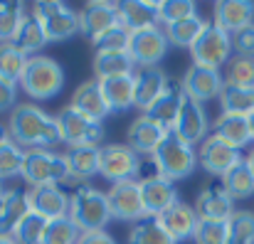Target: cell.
<instances>
[{"mask_svg": "<svg viewBox=\"0 0 254 244\" xmlns=\"http://www.w3.org/2000/svg\"><path fill=\"white\" fill-rule=\"evenodd\" d=\"M116 25H121L119 2H99V0H94V2H86L82 7V12H79V32L84 37H89L91 42L99 35L109 32L111 27H116Z\"/></svg>", "mask_w": 254, "mask_h": 244, "instance_id": "17", "label": "cell"}, {"mask_svg": "<svg viewBox=\"0 0 254 244\" xmlns=\"http://www.w3.org/2000/svg\"><path fill=\"white\" fill-rule=\"evenodd\" d=\"M91 67H94V77L99 81L136 72V64L128 57V52H94Z\"/></svg>", "mask_w": 254, "mask_h": 244, "instance_id": "29", "label": "cell"}, {"mask_svg": "<svg viewBox=\"0 0 254 244\" xmlns=\"http://www.w3.org/2000/svg\"><path fill=\"white\" fill-rule=\"evenodd\" d=\"M212 136L222 138L225 143H230L232 148L242 151L245 146H250L254 141L252 126H250V116H235V114H220L212 121Z\"/></svg>", "mask_w": 254, "mask_h": 244, "instance_id": "23", "label": "cell"}, {"mask_svg": "<svg viewBox=\"0 0 254 244\" xmlns=\"http://www.w3.org/2000/svg\"><path fill=\"white\" fill-rule=\"evenodd\" d=\"M57 123H60V131H62V143H67V148H77V146L101 148L104 126L99 121L84 116L82 111L72 109L69 104L57 114Z\"/></svg>", "mask_w": 254, "mask_h": 244, "instance_id": "8", "label": "cell"}, {"mask_svg": "<svg viewBox=\"0 0 254 244\" xmlns=\"http://www.w3.org/2000/svg\"><path fill=\"white\" fill-rule=\"evenodd\" d=\"M69 106L77 109V111H82L89 119L99 121V123L111 114L99 79H89V81H84V84H79L77 91H74V96H72V104H69Z\"/></svg>", "mask_w": 254, "mask_h": 244, "instance_id": "24", "label": "cell"}, {"mask_svg": "<svg viewBox=\"0 0 254 244\" xmlns=\"http://www.w3.org/2000/svg\"><path fill=\"white\" fill-rule=\"evenodd\" d=\"M245 161H247V165H250V170H252V173H254V148H252V151H250V156H247Z\"/></svg>", "mask_w": 254, "mask_h": 244, "instance_id": "51", "label": "cell"}, {"mask_svg": "<svg viewBox=\"0 0 254 244\" xmlns=\"http://www.w3.org/2000/svg\"><path fill=\"white\" fill-rule=\"evenodd\" d=\"M79 244H116V240H114L109 232L101 230V232H84Z\"/></svg>", "mask_w": 254, "mask_h": 244, "instance_id": "49", "label": "cell"}, {"mask_svg": "<svg viewBox=\"0 0 254 244\" xmlns=\"http://www.w3.org/2000/svg\"><path fill=\"white\" fill-rule=\"evenodd\" d=\"M128 57L133 60L136 69L141 67H158V62L166 57L168 52V37L166 30L161 25L148 27V30H138L128 35V47H126Z\"/></svg>", "mask_w": 254, "mask_h": 244, "instance_id": "10", "label": "cell"}, {"mask_svg": "<svg viewBox=\"0 0 254 244\" xmlns=\"http://www.w3.org/2000/svg\"><path fill=\"white\" fill-rule=\"evenodd\" d=\"M207 131H210V121H207L202 104L183 96V104H180V111H178V119H175L170 133L178 136L180 141H185L188 146H197L207 138Z\"/></svg>", "mask_w": 254, "mask_h": 244, "instance_id": "13", "label": "cell"}, {"mask_svg": "<svg viewBox=\"0 0 254 244\" xmlns=\"http://www.w3.org/2000/svg\"><path fill=\"white\" fill-rule=\"evenodd\" d=\"M250 126H252V136H254V111L250 114Z\"/></svg>", "mask_w": 254, "mask_h": 244, "instance_id": "53", "label": "cell"}, {"mask_svg": "<svg viewBox=\"0 0 254 244\" xmlns=\"http://www.w3.org/2000/svg\"><path fill=\"white\" fill-rule=\"evenodd\" d=\"M27 62H30V57L25 52H20L12 42L0 45V79L20 86V79L27 69Z\"/></svg>", "mask_w": 254, "mask_h": 244, "instance_id": "34", "label": "cell"}, {"mask_svg": "<svg viewBox=\"0 0 254 244\" xmlns=\"http://www.w3.org/2000/svg\"><path fill=\"white\" fill-rule=\"evenodd\" d=\"M128 30L124 27V25H116V27H111L109 32H104V35H99L91 45H94V52H126V47H128Z\"/></svg>", "mask_w": 254, "mask_h": 244, "instance_id": "45", "label": "cell"}, {"mask_svg": "<svg viewBox=\"0 0 254 244\" xmlns=\"http://www.w3.org/2000/svg\"><path fill=\"white\" fill-rule=\"evenodd\" d=\"M240 161H245L242 153H240L237 148H232L230 143H225L222 138L212 136V133L200 143L197 163H200L202 170H205L207 175H212V178H220V180H222Z\"/></svg>", "mask_w": 254, "mask_h": 244, "instance_id": "14", "label": "cell"}, {"mask_svg": "<svg viewBox=\"0 0 254 244\" xmlns=\"http://www.w3.org/2000/svg\"><path fill=\"white\" fill-rule=\"evenodd\" d=\"M195 244H227V222L222 220H200L192 235Z\"/></svg>", "mask_w": 254, "mask_h": 244, "instance_id": "44", "label": "cell"}, {"mask_svg": "<svg viewBox=\"0 0 254 244\" xmlns=\"http://www.w3.org/2000/svg\"><path fill=\"white\" fill-rule=\"evenodd\" d=\"M32 17L42 25L50 42H64L79 35V12L60 0H40L32 5Z\"/></svg>", "mask_w": 254, "mask_h": 244, "instance_id": "5", "label": "cell"}, {"mask_svg": "<svg viewBox=\"0 0 254 244\" xmlns=\"http://www.w3.org/2000/svg\"><path fill=\"white\" fill-rule=\"evenodd\" d=\"M133 84H136V109L146 114L148 106L166 91L170 79L161 67H141L133 72Z\"/></svg>", "mask_w": 254, "mask_h": 244, "instance_id": "21", "label": "cell"}, {"mask_svg": "<svg viewBox=\"0 0 254 244\" xmlns=\"http://www.w3.org/2000/svg\"><path fill=\"white\" fill-rule=\"evenodd\" d=\"M205 25H207V20H202L200 15H192V17H185L180 22H173V25L163 27V30H166L168 45H173V47H188L190 50L195 45V40L200 37V32L205 30Z\"/></svg>", "mask_w": 254, "mask_h": 244, "instance_id": "32", "label": "cell"}, {"mask_svg": "<svg viewBox=\"0 0 254 244\" xmlns=\"http://www.w3.org/2000/svg\"><path fill=\"white\" fill-rule=\"evenodd\" d=\"M161 178V170H158V163L153 156H143L138 161V170H136V183L138 185H146L151 180H158Z\"/></svg>", "mask_w": 254, "mask_h": 244, "instance_id": "47", "label": "cell"}, {"mask_svg": "<svg viewBox=\"0 0 254 244\" xmlns=\"http://www.w3.org/2000/svg\"><path fill=\"white\" fill-rule=\"evenodd\" d=\"M12 45H15L20 52H25L27 57H37L40 50H42L45 45H50V40H47L42 25H40L32 15H27V17L22 20L17 35L12 37Z\"/></svg>", "mask_w": 254, "mask_h": 244, "instance_id": "31", "label": "cell"}, {"mask_svg": "<svg viewBox=\"0 0 254 244\" xmlns=\"http://www.w3.org/2000/svg\"><path fill=\"white\" fill-rule=\"evenodd\" d=\"M222 185L227 190V195L232 200H245V197H252L254 195V173L250 170L247 161H240L225 178H222Z\"/></svg>", "mask_w": 254, "mask_h": 244, "instance_id": "36", "label": "cell"}, {"mask_svg": "<svg viewBox=\"0 0 254 244\" xmlns=\"http://www.w3.org/2000/svg\"><path fill=\"white\" fill-rule=\"evenodd\" d=\"M64 158H67L72 180H89V178L99 175V148H94V146L67 148Z\"/></svg>", "mask_w": 254, "mask_h": 244, "instance_id": "30", "label": "cell"}, {"mask_svg": "<svg viewBox=\"0 0 254 244\" xmlns=\"http://www.w3.org/2000/svg\"><path fill=\"white\" fill-rule=\"evenodd\" d=\"M101 91L106 96V104L111 109V114H124L128 109H136V84L133 74H124V77H111V79H101Z\"/></svg>", "mask_w": 254, "mask_h": 244, "instance_id": "26", "label": "cell"}, {"mask_svg": "<svg viewBox=\"0 0 254 244\" xmlns=\"http://www.w3.org/2000/svg\"><path fill=\"white\" fill-rule=\"evenodd\" d=\"M17 106V84L0 79V114L12 111Z\"/></svg>", "mask_w": 254, "mask_h": 244, "instance_id": "48", "label": "cell"}, {"mask_svg": "<svg viewBox=\"0 0 254 244\" xmlns=\"http://www.w3.org/2000/svg\"><path fill=\"white\" fill-rule=\"evenodd\" d=\"M212 22L230 35L254 25V2L252 0H220L212 7Z\"/></svg>", "mask_w": 254, "mask_h": 244, "instance_id": "19", "label": "cell"}, {"mask_svg": "<svg viewBox=\"0 0 254 244\" xmlns=\"http://www.w3.org/2000/svg\"><path fill=\"white\" fill-rule=\"evenodd\" d=\"M69 220L84 232H101L111 222V210L106 192L94 185H79L69 195Z\"/></svg>", "mask_w": 254, "mask_h": 244, "instance_id": "2", "label": "cell"}, {"mask_svg": "<svg viewBox=\"0 0 254 244\" xmlns=\"http://www.w3.org/2000/svg\"><path fill=\"white\" fill-rule=\"evenodd\" d=\"M220 114H235V116H250L254 111V89L225 84L220 94Z\"/></svg>", "mask_w": 254, "mask_h": 244, "instance_id": "33", "label": "cell"}, {"mask_svg": "<svg viewBox=\"0 0 254 244\" xmlns=\"http://www.w3.org/2000/svg\"><path fill=\"white\" fill-rule=\"evenodd\" d=\"M30 210L42 215L45 220H60L69 217V195L62 190V185H40L27 190Z\"/></svg>", "mask_w": 254, "mask_h": 244, "instance_id": "18", "label": "cell"}, {"mask_svg": "<svg viewBox=\"0 0 254 244\" xmlns=\"http://www.w3.org/2000/svg\"><path fill=\"white\" fill-rule=\"evenodd\" d=\"M141 156H136L126 143H106L99 148V175L111 185L136 180Z\"/></svg>", "mask_w": 254, "mask_h": 244, "instance_id": "9", "label": "cell"}, {"mask_svg": "<svg viewBox=\"0 0 254 244\" xmlns=\"http://www.w3.org/2000/svg\"><path fill=\"white\" fill-rule=\"evenodd\" d=\"M232 35L225 32L222 27H217L215 22H207L205 30L200 32V37L195 40V45L190 47L192 55V64L200 67H210V69H220L222 64H227L232 60Z\"/></svg>", "mask_w": 254, "mask_h": 244, "instance_id": "7", "label": "cell"}, {"mask_svg": "<svg viewBox=\"0 0 254 244\" xmlns=\"http://www.w3.org/2000/svg\"><path fill=\"white\" fill-rule=\"evenodd\" d=\"M227 244H254V212L235 210L227 220Z\"/></svg>", "mask_w": 254, "mask_h": 244, "instance_id": "39", "label": "cell"}, {"mask_svg": "<svg viewBox=\"0 0 254 244\" xmlns=\"http://www.w3.org/2000/svg\"><path fill=\"white\" fill-rule=\"evenodd\" d=\"M47 222H50V220H45L42 215L30 212V215L17 225V230H15L12 240H15L17 244H40L42 242V235H45Z\"/></svg>", "mask_w": 254, "mask_h": 244, "instance_id": "42", "label": "cell"}, {"mask_svg": "<svg viewBox=\"0 0 254 244\" xmlns=\"http://www.w3.org/2000/svg\"><path fill=\"white\" fill-rule=\"evenodd\" d=\"M25 17H27V10L22 2H15V0L0 2V45L12 42V37L17 35Z\"/></svg>", "mask_w": 254, "mask_h": 244, "instance_id": "37", "label": "cell"}, {"mask_svg": "<svg viewBox=\"0 0 254 244\" xmlns=\"http://www.w3.org/2000/svg\"><path fill=\"white\" fill-rule=\"evenodd\" d=\"M180 89L188 99L202 104V101H212L220 99L222 89H225V77L220 74V69H210V67H200V64H190L180 79Z\"/></svg>", "mask_w": 254, "mask_h": 244, "instance_id": "12", "label": "cell"}, {"mask_svg": "<svg viewBox=\"0 0 254 244\" xmlns=\"http://www.w3.org/2000/svg\"><path fill=\"white\" fill-rule=\"evenodd\" d=\"M30 197L27 190L22 187H10L5 190L0 200V237H12L17 225L30 215Z\"/></svg>", "mask_w": 254, "mask_h": 244, "instance_id": "20", "label": "cell"}, {"mask_svg": "<svg viewBox=\"0 0 254 244\" xmlns=\"http://www.w3.org/2000/svg\"><path fill=\"white\" fill-rule=\"evenodd\" d=\"M5 128H7L10 141L17 143L22 151L52 148V146L62 143V131H60L57 116H50L32 101L17 104L10 111Z\"/></svg>", "mask_w": 254, "mask_h": 244, "instance_id": "1", "label": "cell"}, {"mask_svg": "<svg viewBox=\"0 0 254 244\" xmlns=\"http://www.w3.org/2000/svg\"><path fill=\"white\" fill-rule=\"evenodd\" d=\"M197 15V7L192 0H166L158 5V22L163 27H168L173 22H180L185 17H192Z\"/></svg>", "mask_w": 254, "mask_h": 244, "instance_id": "43", "label": "cell"}, {"mask_svg": "<svg viewBox=\"0 0 254 244\" xmlns=\"http://www.w3.org/2000/svg\"><path fill=\"white\" fill-rule=\"evenodd\" d=\"M79 240H82V230L69 217H60L47 222L40 244H79Z\"/></svg>", "mask_w": 254, "mask_h": 244, "instance_id": "38", "label": "cell"}, {"mask_svg": "<svg viewBox=\"0 0 254 244\" xmlns=\"http://www.w3.org/2000/svg\"><path fill=\"white\" fill-rule=\"evenodd\" d=\"M20 86L32 101H50L60 96L64 89V69L52 57H45V55L30 57Z\"/></svg>", "mask_w": 254, "mask_h": 244, "instance_id": "3", "label": "cell"}, {"mask_svg": "<svg viewBox=\"0 0 254 244\" xmlns=\"http://www.w3.org/2000/svg\"><path fill=\"white\" fill-rule=\"evenodd\" d=\"M225 84H232V86H245V89H254V57H242V55H235V57L227 62Z\"/></svg>", "mask_w": 254, "mask_h": 244, "instance_id": "40", "label": "cell"}, {"mask_svg": "<svg viewBox=\"0 0 254 244\" xmlns=\"http://www.w3.org/2000/svg\"><path fill=\"white\" fill-rule=\"evenodd\" d=\"M232 47L242 57H254V25L240 30L237 35H232Z\"/></svg>", "mask_w": 254, "mask_h": 244, "instance_id": "46", "label": "cell"}, {"mask_svg": "<svg viewBox=\"0 0 254 244\" xmlns=\"http://www.w3.org/2000/svg\"><path fill=\"white\" fill-rule=\"evenodd\" d=\"M141 195H143L146 217H161L168 207H173L180 200L175 183H170L166 178H158V180H151V183L141 185Z\"/></svg>", "mask_w": 254, "mask_h": 244, "instance_id": "25", "label": "cell"}, {"mask_svg": "<svg viewBox=\"0 0 254 244\" xmlns=\"http://www.w3.org/2000/svg\"><path fill=\"white\" fill-rule=\"evenodd\" d=\"M7 138H10V136H7V128H5V126L0 123V143H5Z\"/></svg>", "mask_w": 254, "mask_h": 244, "instance_id": "50", "label": "cell"}, {"mask_svg": "<svg viewBox=\"0 0 254 244\" xmlns=\"http://www.w3.org/2000/svg\"><path fill=\"white\" fill-rule=\"evenodd\" d=\"M30 187L40 185H62L69 183V168L64 153H57L52 148H32L25 151V165L20 175Z\"/></svg>", "mask_w": 254, "mask_h": 244, "instance_id": "4", "label": "cell"}, {"mask_svg": "<svg viewBox=\"0 0 254 244\" xmlns=\"http://www.w3.org/2000/svg\"><path fill=\"white\" fill-rule=\"evenodd\" d=\"M183 89H180V81H170L166 86V91L148 106V111L143 116H148L151 121H156L158 126L163 128H173L175 119H178V111H180V104H183Z\"/></svg>", "mask_w": 254, "mask_h": 244, "instance_id": "27", "label": "cell"}, {"mask_svg": "<svg viewBox=\"0 0 254 244\" xmlns=\"http://www.w3.org/2000/svg\"><path fill=\"white\" fill-rule=\"evenodd\" d=\"M22 165H25V151L17 143H12L10 138L0 143V180L20 178Z\"/></svg>", "mask_w": 254, "mask_h": 244, "instance_id": "41", "label": "cell"}, {"mask_svg": "<svg viewBox=\"0 0 254 244\" xmlns=\"http://www.w3.org/2000/svg\"><path fill=\"white\" fill-rule=\"evenodd\" d=\"M170 131L168 128H163V126H158L156 121H151L148 116H138V119H133L131 123H128V128H126V146L136 153V156H153L156 151H158V146L166 141V136H168Z\"/></svg>", "mask_w": 254, "mask_h": 244, "instance_id": "16", "label": "cell"}, {"mask_svg": "<svg viewBox=\"0 0 254 244\" xmlns=\"http://www.w3.org/2000/svg\"><path fill=\"white\" fill-rule=\"evenodd\" d=\"M0 244H17L12 237H0Z\"/></svg>", "mask_w": 254, "mask_h": 244, "instance_id": "52", "label": "cell"}, {"mask_svg": "<svg viewBox=\"0 0 254 244\" xmlns=\"http://www.w3.org/2000/svg\"><path fill=\"white\" fill-rule=\"evenodd\" d=\"M153 158L158 163L161 178H166L170 183L190 178L195 173V168H197V151H195V146H188L185 141H180L173 133L166 136V141L158 146Z\"/></svg>", "mask_w": 254, "mask_h": 244, "instance_id": "6", "label": "cell"}, {"mask_svg": "<svg viewBox=\"0 0 254 244\" xmlns=\"http://www.w3.org/2000/svg\"><path fill=\"white\" fill-rule=\"evenodd\" d=\"M158 5L161 2H138V0H128V2H119V20L128 32H138V30H148L161 25L158 22Z\"/></svg>", "mask_w": 254, "mask_h": 244, "instance_id": "28", "label": "cell"}, {"mask_svg": "<svg viewBox=\"0 0 254 244\" xmlns=\"http://www.w3.org/2000/svg\"><path fill=\"white\" fill-rule=\"evenodd\" d=\"M109 200V210H111V220L119 222H138L146 217V207H143V195H141V185L136 180H126V183H116L109 187L106 192Z\"/></svg>", "mask_w": 254, "mask_h": 244, "instance_id": "11", "label": "cell"}, {"mask_svg": "<svg viewBox=\"0 0 254 244\" xmlns=\"http://www.w3.org/2000/svg\"><path fill=\"white\" fill-rule=\"evenodd\" d=\"M158 220H161V225L166 227V232H168L175 242L192 240L195 227H197V222H200V217H197L195 207H192V205H188V202H183V200H178L173 207H168Z\"/></svg>", "mask_w": 254, "mask_h": 244, "instance_id": "22", "label": "cell"}, {"mask_svg": "<svg viewBox=\"0 0 254 244\" xmlns=\"http://www.w3.org/2000/svg\"><path fill=\"white\" fill-rule=\"evenodd\" d=\"M128 244H178V242L166 232V227L161 225L158 217H143V220H138L131 227Z\"/></svg>", "mask_w": 254, "mask_h": 244, "instance_id": "35", "label": "cell"}, {"mask_svg": "<svg viewBox=\"0 0 254 244\" xmlns=\"http://www.w3.org/2000/svg\"><path fill=\"white\" fill-rule=\"evenodd\" d=\"M195 212L200 220H222L227 222L235 215V200L227 195L222 180H212L200 187L195 197Z\"/></svg>", "mask_w": 254, "mask_h": 244, "instance_id": "15", "label": "cell"}, {"mask_svg": "<svg viewBox=\"0 0 254 244\" xmlns=\"http://www.w3.org/2000/svg\"><path fill=\"white\" fill-rule=\"evenodd\" d=\"M2 195H5V190H2V180H0V200H2Z\"/></svg>", "mask_w": 254, "mask_h": 244, "instance_id": "54", "label": "cell"}]
</instances>
